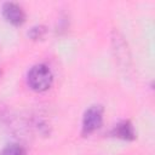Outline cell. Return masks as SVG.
<instances>
[{"label":"cell","instance_id":"cell-1","mask_svg":"<svg viewBox=\"0 0 155 155\" xmlns=\"http://www.w3.org/2000/svg\"><path fill=\"white\" fill-rule=\"evenodd\" d=\"M53 75L50 68L45 64L34 65L28 73V84L36 92H44L52 85Z\"/></svg>","mask_w":155,"mask_h":155},{"label":"cell","instance_id":"cell-2","mask_svg":"<svg viewBox=\"0 0 155 155\" xmlns=\"http://www.w3.org/2000/svg\"><path fill=\"white\" fill-rule=\"evenodd\" d=\"M103 122V108L101 105L90 107L82 117V133L90 134L98 130Z\"/></svg>","mask_w":155,"mask_h":155},{"label":"cell","instance_id":"cell-3","mask_svg":"<svg viewBox=\"0 0 155 155\" xmlns=\"http://www.w3.org/2000/svg\"><path fill=\"white\" fill-rule=\"evenodd\" d=\"M2 15L5 19L13 25H21L25 19L24 11L15 2H5L2 6Z\"/></svg>","mask_w":155,"mask_h":155},{"label":"cell","instance_id":"cell-4","mask_svg":"<svg viewBox=\"0 0 155 155\" xmlns=\"http://www.w3.org/2000/svg\"><path fill=\"white\" fill-rule=\"evenodd\" d=\"M111 134L116 138L124 139V140H133L136 138V132L133 128V125L131 124V121L125 120L119 122L114 128Z\"/></svg>","mask_w":155,"mask_h":155},{"label":"cell","instance_id":"cell-5","mask_svg":"<svg viewBox=\"0 0 155 155\" xmlns=\"http://www.w3.org/2000/svg\"><path fill=\"white\" fill-rule=\"evenodd\" d=\"M0 155H27V151L22 145L16 144V143H11V144H7L1 150Z\"/></svg>","mask_w":155,"mask_h":155},{"label":"cell","instance_id":"cell-6","mask_svg":"<svg viewBox=\"0 0 155 155\" xmlns=\"http://www.w3.org/2000/svg\"><path fill=\"white\" fill-rule=\"evenodd\" d=\"M45 33H46L45 27H34V28H31L29 35H30L33 39L36 40V39H41V38L45 35Z\"/></svg>","mask_w":155,"mask_h":155}]
</instances>
